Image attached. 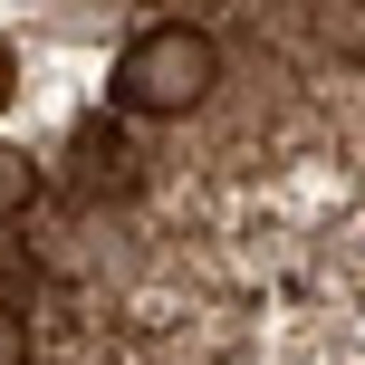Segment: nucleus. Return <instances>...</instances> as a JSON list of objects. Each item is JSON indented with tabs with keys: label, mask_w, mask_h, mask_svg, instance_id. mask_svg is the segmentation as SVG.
Returning a JSON list of instances; mask_svg holds the SVG:
<instances>
[{
	"label": "nucleus",
	"mask_w": 365,
	"mask_h": 365,
	"mask_svg": "<svg viewBox=\"0 0 365 365\" xmlns=\"http://www.w3.org/2000/svg\"><path fill=\"white\" fill-rule=\"evenodd\" d=\"M0 365H29V317L0 308Z\"/></svg>",
	"instance_id": "4"
},
{
	"label": "nucleus",
	"mask_w": 365,
	"mask_h": 365,
	"mask_svg": "<svg viewBox=\"0 0 365 365\" xmlns=\"http://www.w3.org/2000/svg\"><path fill=\"white\" fill-rule=\"evenodd\" d=\"M10 77H19V58H10V48H0V106H10Z\"/></svg>",
	"instance_id": "5"
},
{
	"label": "nucleus",
	"mask_w": 365,
	"mask_h": 365,
	"mask_svg": "<svg viewBox=\"0 0 365 365\" xmlns=\"http://www.w3.org/2000/svg\"><path fill=\"white\" fill-rule=\"evenodd\" d=\"M29 192H38L29 154H10V145H0V221H19V212H29Z\"/></svg>",
	"instance_id": "3"
},
{
	"label": "nucleus",
	"mask_w": 365,
	"mask_h": 365,
	"mask_svg": "<svg viewBox=\"0 0 365 365\" xmlns=\"http://www.w3.org/2000/svg\"><path fill=\"white\" fill-rule=\"evenodd\" d=\"M212 87H221V48H212V29H182V19L125 38V58H115V106L125 115H192Z\"/></svg>",
	"instance_id": "1"
},
{
	"label": "nucleus",
	"mask_w": 365,
	"mask_h": 365,
	"mask_svg": "<svg viewBox=\"0 0 365 365\" xmlns=\"http://www.w3.org/2000/svg\"><path fill=\"white\" fill-rule=\"evenodd\" d=\"M115 10H125V0H48V29L58 38H106Z\"/></svg>",
	"instance_id": "2"
}]
</instances>
